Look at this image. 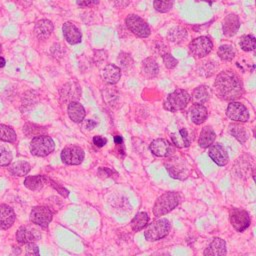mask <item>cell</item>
Wrapping results in <instances>:
<instances>
[{"instance_id": "1", "label": "cell", "mask_w": 256, "mask_h": 256, "mask_svg": "<svg viewBox=\"0 0 256 256\" xmlns=\"http://www.w3.org/2000/svg\"><path fill=\"white\" fill-rule=\"evenodd\" d=\"M216 95L224 101H235L242 97L244 89L240 77L233 71L227 70L219 73L214 82Z\"/></svg>"}, {"instance_id": "2", "label": "cell", "mask_w": 256, "mask_h": 256, "mask_svg": "<svg viewBox=\"0 0 256 256\" xmlns=\"http://www.w3.org/2000/svg\"><path fill=\"white\" fill-rule=\"evenodd\" d=\"M180 202V195L177 192L170 191L160 195L153 206V214L156 217L163 216L172 211Z\"/></svg>"}, {"instance_id": "3", "label": "cell", "mask_w": 256, "mask_h": 256, "mask_svg": "<svg viewBox=\"0 0 256 256\" xmlns=\"http://www.w3.org/2000/svg\"><path fill=\"white\" fill-rule=\"evenodd\" d=\"M190 100L191 97L186 90L176 89L175 91L168 94V96L164 100L163 107L165 110H168L170 112H176L178 110L184 109L190 102Z\"/></svg>"}, {"instance_id": "4", "label": "cell", "mask_w": 256, "mask_h": 256, "mask_svg": "<svg viewBox=\"0 0 256 256\" xmlns=\"http://www.w3.org/2000/svg\"><path fill=\"white\" fill-rule=\"evenodd\" d=\"M54 149L55 143L48 135H36L30 142V152L37 157H45Z\"/></svg>"}, {"instance_id": "5", "label": "cell", "mask_w": 256, "mask_h": 256, "mask_svg": "<svg viewBox=\"0 0 256 256\" xmlns=\"http://www.w3.org/2000/svg\"><path fill=\"white\" fill-rule=\"evenodd\" d=\"M170 230V222L166 218H160L149 224L144 231L147 241H157L166 237Z\"/></svg>"}, {"instance_id": "6", "label": "cell", "mask_w": 256, "mask_h": 256, "mask_svg": "<svg viewBox=\"0 0 256 256\" xmlns=\"http://www.w3.org/2000/svg\"><path fill=\"white\" fill-rule=\"evenodd\" d=\"M212 48L213 43L211 39L207 36H200L198 38H195L188 45L190 54L196 59L207 56L211 52Z\"/></svg>"}, {"instance_id": "7", "label": "cell", "mask_w": 256, "mask_h": 256, "mask_svg": "<svg viewBox=\"0 0 256 256\" xmlns=\"http://www.w3.org/2000/svg\"><path fill=\"white\" fill-rule=\"evenodd\" d=\"M125 24L127 28L136 36L141 38H146L150 35V28L148 24L140 16L135 14H130L125 19Z\"/></svg>"}, {"instance_id": "8", "label": "cell", "mask_w": 256, "mask_h": 256, "mask_svg": "<svg viewBox=\"0 0 256 256\" xmlns=\"http://www.w3.org/2000/svg\"><path fill=\"white\" fill-rule=\"evenodd\" d=\"M229 220L237 232H243L250 225L249 213L241 208H231L229 211Z\"/></svg>"}, {"instance_id": "9", "label": "cell", "mask_w": 256, "mask_h": 256, "mask_svg": "<svg viewBox=\"0 0 256 256\" xmlns=\"http://www.w3.org/2000/svg\"><path fill=\"white\" fill-rule=\"evenodd\" d=\"M226 115L229 119L236 122H247L250 114L246 106L237 101H230L226 109Z\"/></svg>"}, {"instance_id": "10", "label": "cell", "mask_w": 256, "mask_h": 256, "mask_svg": "<svg viewBox=\"0 0 256 256\" xmlns=\"http://www.w3.org/2000/svg\"><path fill=\"white\" fill-rule=\"evenodd\" d=\"M53 214L46 206H36L31 210L30 221L42 228H47L51 222Z\"/></svg>"}, {"instance_id": "11", "label": "cell", "mask_w": 256, "mask_h": 256, "mask_svg": "<svg viewBox=\"0 0 256 256\" xmlns=\"http://www.w3.org/2000/svg\"><path fill=\"white\" fill-rule=\"evenodd\" d=\"M84 151L78 146H67L61 151V160L68 165H79L84 159Z\"/></svg>"}, {"instance_id": "12", "label": "cell", "mask_w": 256, "mask_h": 256, "mask_svg": "<svg viewBox=\"0 0 256 256\" xmlns=\"http://www.w3.org/2000/svg\"><path fill=\"white\" fill-rule=\"evenodd\" d=\"M41 238V233L38 229L31 226H21L16 232V240L20 244L35 242Z\"/></svg>"}, {"instance_id": "13", "label": "cell", "mask_w": 256, "mask_h": 256, "mask_svg": "<svg viewBox=\"0 0 256 256\" xmlns=\"http://www.w3.org/2000/svg\"><path fill=\"white\" fill-rule=\"evenodd\" d=\"M208 155L219 166H225L229 161V155L226 149L219 143H212L209 146Z\"/></svg>"}, {"instance_id": "14", "label": "cell", "mask_w": 256, "mask_h": 256, "mask_svg": "<svg viewBox=\"0 0 256 256\" xmlns=\"http://www.w3.org/2000/svg\"><path fill=\"white\" fill-rule=\"evenodd\" d=\"M149 149L157 157H168L173 152L171 144L163 138L153 140L149 145Z\"/></svg>"}, {"instance_id": "15", "label": "cell", "mask_w": 256, "mask_h": 256, "mask_svg": "<svg viewBox=\"0 0 256 256\" xmlns=\"http://www.w3.org/2000/svg\"><path fill=\"white\" fill-rule=\"evenodd\" d=\"M63 36L69 44H77L81 42L82 33L80 29L72 22H65L62 26Z\"/></svg>"}, {"instance_id": "16", "label": "cell", "mask_w": 256, "mask_h": 256, "mask_svg": "<svg viewBox=\"0 0 256 256\" xmlns=\"http://www.w3.org/2000/svg\"><path fill=\"white\" fill-rule=\"evenodd\" d=\"M165 166L172 178L183 179L186 177V168L183 161L176 158H171L168 163H165Z\"/></svg>"}, {"instance_id": "17", "label": "cell", "mask_w": 256, "mask_h": 256, "mask_svg": "<svg viewBox=\"0 0 256 256\" xmlns=\"http://www.w3.org/2000/svg\"><path fill=\"white\" fill-rule=\"evenodd\" d=\"M101 77L107 84H116L121 77V70L114 64H107L101 71Z\"/></svg>"}, {"instance_id": "18", "label": "cell", "mask_w": 256, "mask_h": 256, "mask_svg": "<svg viewBox=\"0 0 256 256\" xmlns=\"http://www.w3.org/2000/svg\"><path fill=\"white\" fill-rule=\"evenodd\" d=\"M226 243L223 239L215 237L213 240L209 243L207 248L204 250V255L208 256H223L226 255Z\"/></svg>"}, {"instance_id": "19", "label": "cell", "mask_w": 256, "mask_h": 256, "mask_svg": "<svg viewBox=\"0 0 256 256\" xmlns=\"http://www.w3.org/2000/svg\"><path fill=\"white\" fill-rule=\"evenodd\" d=\"M15 218V213L10 206L6 204L0 205V229L6 230L10 228L13 225Z\"/></svg>"}, {"instance_id": "20", "label": "cell", "mask_w": 256, "mask_h": 256, "mask_svg": "<svg viewBox=\"0 0 256 256\" xmlns=\"http://www.w3.org/2000/svg\"><path fill=\"white\" fill-rule=\"evenodd\" d=\"M240 27V20L236 14H228L223 21V33L227 37L234 36Z\"/></svg>"}, {"instance_id": "21", "label": "cell", "mask_w": 256, "mask_h": 256, "mask_svg": "<svg viewBox=\"0 0 256 256\" xmlns=\"http://www.w3.org/2000/svg\"><path fill=\"white\" fill-rule=\"evenodd\" d=\"M53 23L48 19H41L36 22L34 27V33L38 39H46L53 32Z\"/></svg>"}, {"instance_id": "22", "label": "cell", "mask_w": 256, "mask_h": 256, "mask_svg": "<svg viewBox=\"0 0 256 256\" xmlns=\"http://www.w3.org/2000/svg\"><path fill=\"white\" fill-rule=\"evenodd\" d=\"M67 112H68L69 118L75 123L82 122L84 120L85 114H86L84 107L79 102L73 101V100L68 104Z\"/></svg>"}, {"instance_id": "23", "label": "cell", "mask_w": 256, "mask_h": 256, "mask_svg": "<svg viewBox=\"0 0 256 256\" xmlns=\"http://www.w3.org/2000/svg\"><path fill=\"white\" fill-rule=\"evenodd\" d=\"M142 75L148 79L154 78L159 72V67L156 60L152 57H148L142 61L141 65Z\"/></svg>"}, {"instance_id": "24", "label": "cell", "mask_w": 256, "mask_h": 256, "mask_svg": "<svg viewBox=\"0 0 256 256\" xmlns=\"http://www.w3.org/2000/svg\"><path fill=\"white\" fill-rule=\"evenodd\" d=\"M171 140L173 144L178 148H187L190 146L191 139L189 137L188 131L186 128H181L180 130L171 133Z\"/></svg>"}, {"instance_id": "25", "label": "cell", "mask_w": 256, "mask_h": 256, "mask_svg": "<svg viewBox=\"0 0 256 256\" xmlns=\"http://www.w3.org/2000/svg\"><path fill=\"white\" fill-rule=\"evenodd\" d=\"M190 117L194 124L200 125L206 121L208 117V111L202 104H194L190 108Z\"/></svg>"}, {"instance_id": "26", "label": "cell", "mask_w": 256, "mask_h": 256, "mask_svg": "<svg viewBox=\"0 0 256 256\" xmlns=\"http://www.w3.org/2000/svg\"><path fill=\"white\" fill-rule=\"evenodd\" d=\"M216 133L210 126H205L202 128L200 132V136L198 139V144L202 148L209 147L215 140Z\"/></svg>"}, {"instance_id": "27", "label": "cell", "mask_w": 256, "mask_h": 256, "mask_svg": "<svg viewBox=\"0 0 256 256\" xmlns=\"http://www.w3.org/2000/svg\"><path fill=\"white\" fill-rule=\"evenodd\" d=\"M190 97L192 98L194 104H204L210 98L209 87H207L206 85H200L196 87L192 92V96Z\"/></svg>"}, {"instance_id": "28", "label": "cell", "mask_w": 256, "mask_h": 256, "mask_svg": "<svg viewBox=\"0 0 256 256\" xmlns=\"http://www.w3.org/2000/svg\"><path fill=\"white\" fill-rule=\"evenodd\" d=\"M47 181H48V179L42 175L28 176L24 180V185L28 189L36 191V190H40Z\"/></svg>"}, {"instance_id": "29", "label": "cell", "mask_w": 256, "mask_h": 256, "mask_svg": "<svg viewBox=\"0 0 256 256\" xmlns=\"http://www.w3.org/2000/svg\"><path fill=\"white\" fill-rule=\"evenodd\" d=\"M229 133L235 137L241 144L245 143L248 139V133L244 126L238 123H232L229 125Z\"/></svg>"}, {"instance_id": "30", "label": "cell", "mask_w": 256, "mask_h": 256, "mask_svg": "<svg viewBox=\"0 0 256 256\" xmlns=\"http://www.w3.org/2000/svg\"><path fill=\"white\" fill-rule=\"evenodd\" d=\"M30 164L26 161H16L14 163H12V165H10L9 167V172L17 177L20 176H25L28 174V172L30 171Z\"/></svg>"}, {"instance_id": "31", "label": "cell", "mask_w": 256, "mask_h": 256, "mask_svg": "<svg viewBox=\"0 0 256 256\" xmlns=\"http://www.w3.org/2000/svg\"><path fill=\"white\" fill-rule=\"evenodd\" d=\"M149 221V216L146 212H139L136 214V216L131 221V228L133 231H140L142 230Z\"/></svg>"}, {"instance_id": "32", "label": "cell", "mask_w": 256, "mask_h": 256, "mask_svg": "<svg viewBox=\"0 0 256 256\" xmlns=\"http://www.w3.org/2000/svg\"><path fill=\"white\" fill-rule=\"evenodd\" d=\"M187 37V31L183 27L180 26H175L171 28L168 33H167V38L171 42H176L179 43L183 41Z\"/></svg>"}, {"instance_id": "33", "label": "cell", "mask_w": 256, "mask_h": 256, "mask_svg": "<svg viewBox=\"0 0 256 256\" xmlns=\"http://www.w3.org/2000/svg\"><path fill=\"white\" fill-rule=\"evenodd\" d=\"M217 54L223 61H231L235 57V49L232 45L224 44L218 48Z\"/></svg>"}, {"instance_id": "34", "label": "cell", "mask_w": 256, "mask_h": 256, "mask_svg": "<svg viewBox=\"0 0 256 256\" xmlns=\"http://www.w3.org/2000/svg\"><path fill=\"white\" fill-rule=\"evenodd\" d=\"M0 140L13 143L16 141V133L15 131L7 125L0 124Z\"/></svg>"}, {"instance_id": "35", "label": "cell", "mask_w": 256, "mask_h": 256, "mask_svg": "<svg viewBox=\"0 0 256 256\" xmlns=\"http://www.w3.org/2000/svg\"><path fill=\"white\" fill-rule=\"evenodd\" d=\"M239 45L243 51H253L256 48V39L253 35H244L240 38Z\"/></svg>"}, {"instance_id": "36", "label": "cell", "mask_w": 256, "mask_h": 256, "mask_svg": "<svg viewBox=\"0 0 256 256\" xmlns=\"http://www.w3.org/2000/svg\"><path fill=\"white\" fill-rule=\"evenodd\" d=\"M117 61L123 70H130L134 63L131 55L126 52H121L117 58Z\"/></svg>"}, {"instance_id": "37", "label": "cell", "mask_w": 256, "mask_h": 256, "mask_svg": "<svg viewBox=\"0 0 256 256\" xmlns=\"http://www.w3.org/2000/svg\"><path fill=\"white\" fill-rule=\"evenodd\" d=\"M174 4V0H154L153 5L156 11L161 13L168 12Z\"/></svg>"}, {"instance_id": "38", "label": "cell", "mask_w": 256, "mask_h": 256, "mask_svg": "<svg viewBox=\"0 0 256 256\" xmlns=\"http://www.w3.org/2000/svg\"><path fill=\"white\" fill-rule=\"evenodd\" d=\"M216 63H214L213 61H206V62H203L201 65H200V74L204 75V76H211L214 71H215V68H216Z\"/></svg>"}, {"instance_id": "39", "label": "cell", "mask_w": 256, "mask_h": 256, "mask_svg": "<svg viewBox=\"0 0 256 256\" xmlns=\"http://www.w3.org/2000/svg\"><path fill=\"white\" fill-rule=\"evenodd\" d=\"M12 161V154L9 150L0 146V166H8Z\"/></svg>"}, {"instance_id": "40", "label": "cell", "mask_w": 256, "mask_h": 256, "mask_svg": "<svg viewBox=\"0 0 256 256\" xmlns=\"http://www.w3.org/2000/svg\"><path fill=\"white\" fill-rule=\"evenodd\" d=\"M163 62L165 67L168 69H173L178 64V60L174 58L170 53H165L163 55Z\"/></svg>"}, {"instance_id": "41", "label": "cell", "mask_w": 256, "mask_h": 256, "mask_svg": "<svg viewBox=\"0 0 256 256\" xmlns=\"http://www.w3.org/2000/svg\"><path fill=\"white\" fill-rule=\"evenodd\" d=\"M73 87H72V84L71 83H68V84H66L64 87H63V93H61V96L62 97H65V99H71V98H73L74 96L73 95H75V92H76V89H72Z\"/></svg>"}, {"instance_id": "42", "label": "cell", "mask_w": 256, "mask_h": 256, "mask_svg": "<svg viewBox=\"0 0 256 256\" xmlns=\"http://www.w3.org/2000/svg\"><path fill=\"white\" fill-rule=\"evenodd\" d=\"M26 254H28V255H38L39 254L38 246L34 242L26 243Z\"/></svg>"}, {"instance_id": "43", "label": "cell", "mask_w": 256, "mask_h": 256, "mask_svg": "<svg viewBox=\"0 0 256 256\" xmlns=\"http://www.w3.org/2000/svg\"><path fill=\"white\" fill-rule=\"evenodd\" d=\"M106 143H107V139L103 136L96 135L93 137V144L97 147H103L106 145Z\"/></svg>"}, {"instance_id": "44", "label": "cell", "mask_w": 256, "mask_h": 256, "mask_svg": "<svg viewBox=\"0 0 256 256\" xmlns=\"http://www.w3.org/2000/svg\"><path fill=\"white\" fill-rule=\"evenodd\" d=\"M76 3L80 7H89L99 3V0H76Z\"/></svg>"}, {"instance_id": "45", "label": "cell", "mask_w": 256, "mask_h": 256, "mask_svg": "<svg viewBox=\"0 0 256 256\" xmlns=\"http://www.w3.org/2000/svg\"><path fill=\"white\" fill-rule=\"evenodd\" d=\"M50 181V183H51V185L61 194V195H63L64 197H67L68 195H69V191L67 190V189H65V188H63V187H61L59 184H56L54 181H51V180H49Z\"/></svg>"}, {"instance_id": "46", "label": "cell", "mask_w": 256, "mask_h": 256, "mask_svg": "<svg viewBox=\"0 0 256 256\" xmlns=\"http://www.w3.org/2000/svg\"><path fill=\"white\" fill-rule=\"evenodd\" d=\"M112 1H113L114 5L119 8H124L130 3V0H112Z\"/></svg>"}, {"instance_id": "47", "label": "cell", "mask_w": 256, "mask_h": 256, "mask_svg": "<svg viewBox=\"0 0 256 256\" xmlns=\"http://www.w3.org/2000/svg\"><path fill=\"white\" fill-rule=\"evenodd\" d=\"M96 122L94 121V120H91V119H89V120H87L86 122H85V127H86V129H88V130H92L95 126H96Z\"/></svg>"}, {"instance_id": "48", "label": "cell", "mask_w": 256, "mask_h": 256, "mask_svg": "<svg viewBox=\"0 0 256 256\" xmlns=\"http://www.w3.org/2000/svg\"><path fill=\"white\" fill-rule=\"evenodd\" d=\"M17 2H18L21 6H23V7H25V8L29 7V6L32 4V0H17Z\"/></svg>"}, {"instance_id": "49", "label": "cell", "mask_w": 256, "mask_h": 256, "mask_svg": "<svg viewBox=\"0 0 256 256\" xmlns=\"http://www.w3.org/2000/svg\"><path fill=\"white\" fill-rule=\"evenodd\" d=\"M114 141H115V143H116L117 145H120V144H122V142H123V138H122V136H120V135H116V136L114 137Z\"/></svg>"}, {"instance_id": "50", "label": "cell", "mask_w": 256, "mask_h": 256, "mask_svg": "<svg viewBox=\"0 0 256 256\" xmlns=\"http://www.w3.org/2000/svg\"><path fill=\"white\" fill-rule=\"evenodd\" d=\"M5 63H6L5 59H4L3 57H0V68L4 67V66H5Z\"/></svg>"}, {"instance_id": "51", "label": "cell", "mask_w": 256, "mask_h": 256, "mask_svg": "<svg viewBox=\"0 0 256 256\" xmlns=\"http://www.w3.org/2000/svg\"><path fill=\"white\" fill-rule=\"evenodd\" d=\"M195 1H197V2H199V1H204V2H207V3H209V4H212V3L214 2V0H195Z\"/></svg>"}, {"instance_id": "52", "label": "cell", "mask_w": 256, "mask_h": 256, "mask_svg": "<svg viewBox=\"0 0 256 256\" xmlns=\"http://www.w3.org/2000/svg\"><path fill=\"white\" fill-rule=\"evenodd\" d=\"M0 53H1V44H0Z\"/></svg>"}]
</instances>
